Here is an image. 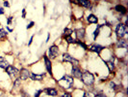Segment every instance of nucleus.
<instances>
[{
	"label": "nucleus",
	"instance_id": "obj_1",
	"mask_svg": "<svg viewBox=\"0 0 128 97\" xmlns=\"http://www.w3.org/2000/svg\"><path fill=\"white\" fill-rule=\"evenodd\" d=\"M81 82L85 85H92L93 83H94V76L92 73L89 72V71H86V72H83L82 73V76L80 78Z\"/></svg>",
	"mask_w": 128,
	"mask_h": 97
},
{
	"label": "nucleus",
	"instance_id": "obj_2",
	"mask_svg": "<svg viewBox=\"0 0 128 97\" xmlns=\"http://www.w3.org/2000/svg\"><path fill=\"white\" fill-rule=\"evenodd\" d=\"M58 83H65V85H63L61 87L67 89V88H70L72 85H73V83H74V80H73V77L69 76V75H65L63 78H61Z\"/></svg>",
	"mask_w": 128,
	"mask_h": 97
},
{
	"label": "nucleus",
	"instance_id": "obj_3",
	"mask_svg": "<svg viewBox=\"0 0 128 97\" xmlns=\"http://www.w3.org/2000/svg\"><path fill=\"white\" fill-rule=\"evenodd\" d=\"M116 34H117V36L119 38V39H121V38H123L125 35H126V33H127V26L126 25H124L123 23H118L117 25H116Z\"/></svg>",
	"mask_w": 128,
	"mask_h": 97
},
{
	"label": "nucleus",
	"instance_id": "obj_4",
	"mask_svg": "<svg viewBox=\"0 0 128 97\" xmlns=\"http://www.w3.org/2000/svg\"><path fill=\"white\" fill-rule=\"evenodd\" d=\"M59 54H60L59 48L57 46L53 45V46H51L48 48V56L47 57L50 58V59H54V58H56L59 55Z\"/></svg>",
	"mask_w": 128,
	"mask_h": 97
},
{
	"label": "nucleus",
	"instance_id": "obj_5",
	"mask_svg": "<svg viewBox=\"0 0 128 97\" xmlns=\"http://www.w3.org/2000/svg\"><path fill=\"white\" fill-rule=\"evenodd\" d=\"M63 60L66 61V62H70V63H72L73 65H78V64H79V61H78L77 59H76L74 56L70 55L69 54H67V53H65V54L63 55Z\"/></svg>",
	"mask_w": 128,
	"mask_h": 97
},
{
	"label": "nucleus",
	"instance_id": "obj_6",
	"mask_svg": "<svg viewBox=\"0 0 128 97\" xmlns=\"http://www.w3.org/2000/svg\"><path fill=\"white\" fill-rule=\"evenodd\" d=\"M6 73L11 78H13V77H16L19 74V70L17 68H15V66H13V65H9L6 68Z\"/></svg>",
	"mask_w": 128,
	"mask_h": 97
},
{
	"label": "nucleus",
	"instance_id": "obj_7",
	"mask_svg": "<svg viewBox=\"0 0 128 97\" xmlns=\"http://www.w3.org/2000/svg\"><path fill=\"white\" fill-rule=\"evenodd\" d=\"M82 71L79 67H77V65H73L72 68H71V75L74 77V78H77V79H80L81 76H82Z\"/></svg>",
	"mask_w": 128,
	"mask_h": 97
},
{
	"label": "nucleus",
	"instance_id": "obj_8",
	"mask_svg": "<svg viewBox=\"0 0 128 97\" xmlns=\"http://www.w3.org/2000/svg\"><path fill=\"white\" fill-rule=\"evenodd\" d=\"M43 61H44L45 68L48 72V74L52 76V63H51V60L47 57V55H43Z\"/></svg>",
	"mask_w": 128,
	"mask_h": 97
},
{
	"label": "nucleus",
	"instance_id": "obj_9",
	"mask_svg": "<svg viewBox=\"0 0 128 97\" xmlns=\"http://www.w3.org/2000/svg\"><path fill=\"white\" fill-rule=\"evenodd\" d=\"M30 74H31V72L28 70V69H25V68H22L20 71H19V75H20V80H27L28 78H30Z\"/></svg>",
	"mask_w": 128,
	"mask_h": 97
},
{
	"label": "nucleus",
	"instance_id": "obj_10",
	"mask_svg": "<svg viewBox=\"0 0 128 97\" xmlns=\"http://www.w3.org/2000/svg\"><path fill=\"white\" fill-rule=\"evenodd\" d=\"M103 48H104V47H102V46H100L98 44H94V45H92L90 47V51L91 52H93V53H96V54L99 55L102 51H103Z\"/></svg>",
	"mask_w": 128,
	"mask_h": 97
},
{
	"label": "nucleus",
	"instance_id": "obj_11",
	"mask_svg": "<svg viewBox=\"0 0 128 97\" xmlns=\"http://www.w3.org/2000/svg\"><path fill=\"white\" fill-rule=\"evenodd\" d=\"M76 32V37H77L78 40H83L86 36V31H85V28H79V29H76L75 30Z\"/></svg>",
	"mask_w": 128,
	"mask_h": 97
},
{
	"label": "nucleus",
	"instance_id": "obj_12",
	"mask_svg": "<svg viewBox=\"0 0 128 97\" xmlns=\"http://www.w3.org/2000/svg\"><path fill=\"white\" fill-rule=\"evenodd\" d=\"M44 78V74H35V73H31L30 74V79L32 81H42Z\"/></svg>",
	"mask_w": 128,
	"mask_h": 97
},
{
	"label": "nucleus",
	"instance_id": "obj_13",
	"mask_svg": "<svg viewBox=\"0 0 128 97\" xmlns=\"http://www.w3.org/2000/svg\"><path fill=\"white\" fill-rule=\"evenodd\" d=\"M45 92H46V94L48 96H52V97H55V96L58 95V91L54 87H48V88H46L45 89Z\"/></svg>",
	"mask_w": 128,
	"mask_h": 97
},
{
	"label": "nucleus",
	"instance_id": "obj_14",
	"mask_svg": "<svg viewBox=\"0 0 128 97\" xmlns=\"http://www.w3.org/2000/svg\"><path fill=\"white\" fill-rule=\"evenodd\" d=\"M77 3L84 8H91L92 7V3L90 2V0H77Z\"/></svg>",
	"mask_w": 128,
	"mask_h": 97
},
{
	"label": "nucleus",
	"instance_id": "obj_15",
	"mask_svg": "<svg viewBox=\"0 0 128 97\" xmlns=\"http://www.w3.org/2000/svg\"><path fill=\"white\" fill-rule=\"evenodd\" d=\"M117 47L118 48H128V44H127V41L123 38L119 39L118 42H117Z\"/></svg>",
	"mask_w": 128,
	"mask_h": 97
},
{
	"label": "nucleus",
	"instance_id": "obj_16",
	"mask_svg": "<svg viewBox=\"0 0 128 97\" xmlns=\"http://www.w3.org/2000/svg\"><path fill=\"white\" fill-rule=\"evenodd\" d=\"M115 10H116L118 13H119L120 15H125L126 12H127L126 8H125L123 5H117V6L115 7Z\"/></svg>",
	"mask_w": 128,
	"mask_h": 97
},
{
	"label": "nucleus",
	"instance_id": "obj_17",
	"mask_svg": "<svg viewBox=\"0 0 128 97\" xmlns=\"http://www.w3.org/2000/svg\"><path fill=\"white\" fill-rule=\"evenodd\" d=\"M9 62L6 60V58L4 56H0V68L2 69H6L9 66Z\"/></svg>",
	"mask_w": 128,
	"mask_h": 97
},
{
	"label": "nucleus",
	"instance_id": "obj_18",
	"mask_svg": "<svg viewBox=\"0 0 128 97\" xmlns=\"http://www.w3.org/2000/svg\"><path fill=\"white\" fill-rule=\"evenodd\" d=\"M87 20H88L89 23H97V22H98V18H97L93 14L89 15L88 18H87Z\"/></svg>",
	"mask_w": 128,
	"mask_h": 97
},
{
	"label": "nucleus",
	"instance_id": "obj_19",
	"mask_svg": "<svg viewBox=\"0 0 128 97\" xmlns=\"http://www.w3.org/2000/svg\"><path fill=\"white\" fill-rule=\"evenodd\" d=\"M106 65H107V67H108L109 71H110V72H113V70L115 69V64H114V62H113L112 60L107 61V62H106Z\"/></svg>",
	"mask_w": 128,
	"mask_h": 97
},
{
	"label": "nucleus",
	"instance_id": "obj_20",
	"mask_svg": "<svg viewBox=\"0 0 128 97\" xmlns=\"http://www.w3.org/2000/svg\"><path fill=\"white\" fill-rule=\"evenodd\" d=\"M101 27H102V25H97L96 29L94 30V32H93V39H94V40H96L97 36L99 35V33H100V28H101Z\"/></svg>",
	"mask_w": 128,
	"mask_h": 97
},
{
	"label": "nucleus",
	"instance_id": "obj_21",
	"mask_svg": "<svg viewBox=\"0 0 128 97\" xmlns=\"http://www.w3.org/2000/svg\"><path fill=\"white\" fill-rule=\"evenodd\" d=\"M64 37H67V36H71V34L73 33V31L69 28H65L64 29Z\"/></svg>",
	"mask_w": 128,
	"mask_h": 97
},
{
	"label": "nucleus",
	"instance_id": "obj_22",
	"mask_svg": "<svg viewBox=\"0 0 128 97\" xmlns=\"http://www.w3.org/2000/svg\"><path fill=\"white\" fill-rule=\"evenodd\" d=\"M65 39H66V41H67L68 44H75L76 42H77L76 40H74L71 36H67V37H65Z\"/></svg>",
	"mask_w": 128,
	"mask_h": 97
},
{
	"label": "nucleus",
	"instance_id": "obj_23",
	"mask_svg": "<svg viewBox=\"0 0 128 97\" xmlns=\"http://www.w3.org/2000/svg\"><path fill=\"white\" fill-rule=\"evenodd\" d=\"M8 35V32L5 29H0V39H2Z\"/></svg>",
	"mask_w": 128,
	"mask_h": 97
},
{
	"label": "nucleus",
	"instance_id": "obj_24",
	"mask_svg": "<svg viewBox=\"0 0 128 97\" xmlns=\"http://www.w3.org/2000/svg\"><path fill=\"white\" fill-rule=\"evenodd\" d=\"M20 78H17V79H15V82H14V87L15 88H17L19 85H20Z\"/></svg>",
	"mask_w": 128,
	"mask_h": 97
},
{
	"label": "nucleus",
	"instance_id": "obj_25",
	"mask_svg": "<svg viewBox=\"0 0 128 97\" xmlns=\"http://www.w3.org/2000/svg\"><path fill=\"white\" fill-rule=\"evenodd\" d=\"M109 85H110V88H112V89H114V90H115V89H117V87H118V86H117V85H116L113 81H111V82L109 83Z\"/></svg>",
	"mask_w": 128,
	"mask_h": 97
},
{
	"label": "nucleus",
	"instance_id": "obj_26",
	"mask_svg": "<svg viewBox=\"0 0 128 97\" xmlns=\"http://www.w3.org/2000/svg\"><path fill=\"white\" fill-rule=\"evenodd\" d=\"M77 43L81 46V47H83L84 48V50H88V47H87V45H85L83 42H81V41H77Z\"/></svg>",
	"mask_w": 128,
	"mask_h": 97
},
{
	"label": "nucleus",
	"instance_id": "obj_27",
	"mask_svg": "<svg viewBox=\"0 0 128 97\" xmlns=\"http://www.w3.org/2000/svg\"><path fill=\"white\" fill-rule=\"evenodd\" d=\"M83 97H94V96H93V94L92 92H85Z\"/></svg>",
	"mask_w": 128,
	"mask_h": 97
},
{
	"label": "nucleus",
	"instance_id": "obj_28",
	"mask_svg": "<svg viewBox=\"0 0 128 97\" xmlns=\"http://www.w3.org/2000/svg\"><path fill=\"white\" fill-rule=\"evenodd\" d=\"M42 92V90L41 89H40V90H37L36 92H35V94H34V97H40V95H41V93Z\"/></svg>",
	"mask_w": 128,
	"mask_h": 97
},
{
	"label": "nucleus",
	"instance_id": "obj_29",
	"mask_svg": "<svg viewBox=\"0 0 128 97\" xmlns=\"http://www.w3.org/2000/svg\"><path fill=\"white\" fill-rule=\"evenodd\" d=\"M34 24H35V22H34V21H31V22L28 24V25L26 26V28H27V29H30V28H32V27L34 26Z\"/></svg>",
	"mask_w": 128,
	"mask_h": 97
},
{
	"label": "nucleus",
	"instance_id": "obj_30",
	"mask_svg": "<svg viewBox=\"0 0 128 97\" xmlns=\"http://www.w3.org/2000/svg\"><path fill=\"white\" fill-rule=\"evenodd\" d=\"M62 97H72V96H71L70 93H68V92H65V93L62 95Z\"/></svg>",
	"mask_w": 128,
	"mask_h": 97
},
{
	"label": "nucleus",
	"instance_id": "obj_31",
	"mask_svg": "<svg viewBox=\"0 0 128 97\" xmlns=\"http://www.w3.org/2000/svg\"><path fill=\"white\" fill-rule=\"evenodd\" d=\"M12 21H13V17H9V18H8V20H7L8 25H10V24L12 23Z\"/></svg>",
	"mask_w": 128,
	"mask_h": 97
},
{
	"label": "nucleus",
	"instance_id": "obj_32",
	"mask_svg": "<svg viewBox=\"0 0 128 97\" xmlns=\"http://www.w3.org/2000/svg\"><path fill=\"white\" fill-rule=\"evenodd\" d=\"M25 17H26V9H23L22 10V18H25Z\"/></svg>",
	"mask_w": 128,
	"mask_h": 97
},
{
	"label": "nucleus",
	"instance_id": "obj_33",
	"mask_svg": "<svg viewBox=\"0 0 128 97\" xmlns=\"http://www.w3.org/2000/svg\"><path fill=\"white\" fill-rule=\"evenodd\" d=\"M33 39H34V35H33V36H31L30 41L28 42V46H31V44H32V42H33Z\"/></svg>",
	"mask_w": 128,
	"mask_h": 97
},
{
	"label": "nucleus",
	"instance_id": "obj_34",
	"mask_svg": "<svg viewBox=\"0 0 128 97\" xmlns=\"http://www.w3.org/2000/svg\"><path fill=\"white\" fill-rule=\"evenodd\" d=\"M3 5H4V7H7V8L10 7V4L8 3V1H6V0H5V2L3 3Z\"/></svg>",
	"mask_w": 128,
	"mask_h": 97
},
{
	"label": "nucleus",
	"instance_id": "obj_35",
	"mask_svg": "<svg viewBox=\"0 0 128 97\" xmlns=\"http://www.w3.org/2000/svg\"><path fill=\"white\" fill-rule=\"evenodd\" d=\"M94 97H107L105 94H97V95H95Z\"/></svg>",
	"mask_w": 128,
	"mask_h": 97
},
{
	"label": "nucleus",
	"instance_id": "obj_36",
	"mask_svg": "<svg viewBox=\"0 0 128 97\" xmlns=\"http://www.w3.org/2000/svg\"><path fill=\"white\" fill-rule=\"evenodd\" d=\"M4 13H5L4 9H3V8H0V15H3Z\"/></svg>",
	"mask_w": 128,
	"mask_h": 97
},
{
	"label": "nucleus",
	"instance_id": "obj_37",
	"mask_svg": "<svg viewBox=\"0 0 128 97\" xmlns=\"http://www.w3.org/2000/svg\"><path fill=\"white\" fill-rule=\"evenodd\" d=\"M49 39H50V34L48 33V34H47V39H46V43H47V42L49 41Z\"/></svg>",
	"mask_w": 128,
	"mask_h": 97
},
{
	"label": "nucleus",
	"instance_id": "obj_38",
	"mask_svg": "<svg viewBox=\"0 0 128 97\" xmlns=\"http://www.w3.org/2000/svg\"><path fill=\"white\" fill-rule=\"evenodd\" d=\"M8 30H9L10 32H13V30H14V29H12V28H9V27H8Z\"/></svg>",
	"mask_w": 128,
	"mask_h": 97
},
{
	"label": "nucleus",
	"instance_id": "obj_39",
	"mask_svg": "<svg viewBox=\"0 0 128 97\" xmlns=\"http://www.w3.org/2000/svg\"><path fill=\"white\" fill-rule=\"evenodd\" d=\"M0 97H4V95H3V94H2V95H0ZM5 97H6V96H5Z\"/></svg>",
	"mask_w": 128,
	"mask_h": 97
},
{
	"label": "nucleus",
	"instance_id": "obj_40",
	"mask_svg": "<svg viewBox=\"0 0 128 97\" xmlns=\"http://www.w3.org/2000/svg\"><path fill=\"white\" fill-rule=\"evenodd\" d=\"M94 1H99V0H94Z\"/></svg>",
	"mask_w": 128,
	"mask_h": 97
},
{
	"label": "nucleus",
	"instance_id": "obj_41",
	"mask_svg": "<svg viewBox=\"0 0 128 97\" xmlns=\"http://www.w3.org/2000/svg\"><path fill=\"white\" fill-rule=\"evenodd\" d=\"M0 26H1V23H0Z\"/></svg>",
	"mask_w": 128,
	"mask_h": 97
},
{
	"label": "nucleus",
	"instance_id": "obj_42",
	"mask_svg": "<svg viewBox=\"0 0 128 97\" xmlns=\"http://www.w3.org/2000/svg\"><path fill=\"white\" fill-rule=\"evenodd\" d=\"M4 1H5V0H4Z\"/></svg>",
	"mask_w": 128,
	"mask_h": 97
}]
</instances>
